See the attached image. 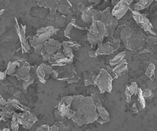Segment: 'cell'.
<instances>
[{
    "label": "cell",
    "instance_id": "cell-1",
    "mask_svg": "<svg viewBox=\"0 0 157 131\" xmlns=\"http://www.w3.org/2000/svg\"><path fill=\"white\" fill-rule=\"evenodd\" d=\"M70 108L75 111L71 120L79 126L94 122L99 118L96 105L94 104L91 96H74Z\"/></svg>",
    "mask_w": 157,
    "mask_h": 131
},
{
    "label": "cell",
    "instance_id": "cell-2",
    "mask_svg": "<svg viewBox=\"0 0 157 131\" xmlns=\"http://www.w3.org/2000/svg\"><path fill=\"white\" fill-rule=\"evenodd\" d=\"M119 37L125 47L131 51H137L143 48L147 38L141 30L129 26L123 28Z\"/></svg>",
    "mask_w": 157,
    "mask_h": 131
},
{
    "label": "cell",
    "instance_id": "cell-3",
    "mask_svg": "<svg viewBox=\"0 0 157 131\" xmlns=\"http://www.w3.org/2000/svg\"><path fill=\"white\" fill-rule=\"evenodd\" d=\"M112 76L109 71L104 69H101L100 73L95 77V84L98 86L100 93L110 92L112 88Z\"/></svg>",
    "mask_w": 157,
    "mask_h": 131
},
{
    "label": "cell",
    "instance_id": "cell-4",
    "mask_svg": "<svg viewBox=\"0 0 157 131\" xmlns=\"http://www.w3.org/2000/svg\"><path fill=\"white\" fill-rule=\"evenodd\" d=\"M132 15H133V17L135 22L137 24H140V26L142 27V29L146 32L152 34V35H155V33L153 31V26L150 23L149 20L148 19L147 17H146L144 14H141L139 11L137 10L132 11Z\"/></svg>",
    "mask_w": 157,
    "mask_h": 131
},
{
    "label": "cell",
    "instance_id": "cell-5",
    "mask_svg": "<svg viewBox=\"0 0 157 131\" xmlns=\"http://www.w3.org/2000/svg\"><path fill=\"white\" fill-rule=\"evenodd\" d=\"M18 120L20 125L29 129L37 122V118L30 111H24V113L18 114Z\"/></svg>",
    "mask_w": 157,
    "mask_h": 131
},
{
    "label": "cell",
    "instance_id": "cell-6",
    "mask_svg": "<svg viewBox=\"0 0 157 131\" xmlns=\"http://www.w3.org/2000/svg\"><path fill=\"white\" fill-rule=\"evenodd\" d=\"M87 33V39L91 44H95V43H101L104 39V36H102L98 27L97 25L96 21H93L91 23V26L89 29Z\"/></svg>",
    "mask_w": 157,
    "mask_h": 131
},
{
    "label": "cell",
    "instance_id": "cell-7",
    "mask_svg": "<svg viewBox=\"0 0 157 131\" xmlns=\"http://www.w3.org/2000/svg\"><path fill=\"white\" fill-rule=\"evenodd\" d=\"M129 6L125 0H120L114 6L111 11L113 17L117 20L121 19L127 13L129 9Z\"/></svg>",
    "mask_w": 157,
    "mask_h": 131
},
{
    "label": "cell",
    "instance_id": "cell-8",
    "mask_svg": "<svg viewBox=\"0 0 157 131\" xmlns=\"http://www.w3.org/2000/svg\"><path fill=\"white\" fill-rule=\"evenodd\" d=\"M58 31V29H57V28H54V29L50 31V32L40 34V35H37L36 36L34 37L32 39H30V44L33 47L39 44H44L45 42H46L48 39H50L51 36L53 35H56Z\"/></svg>",
    "mask_w": 157,
    "mask_h": 131
},
{
    "label": "cell",
    "instance_id": "cell-9",
    "mask_svg": "<svg viewBox=\"0 0 157 131\" xmlns=\"http://www.w3.org/2000/svg\"><path fill=\"white\" fill-rule=\"evenodd\" d=\"M16 29L17 31L18 36L19 37L20 40V47L22 50L23 53H27L30 50V46L29 45L28 42L26 40L25 37V32H26V26L23 25V24H20V26L18 24V22L16 21Z\"/></svg>",
    "mask_w": 157,
    "mask_h": 131
},
{
    "label": "cell",
    "instance_id": "cell-10",
    "mask_svg": "<svg viewBox=\"0 0 157 131\" xmlns=\"http://www.w3.org/2000/svg\"><path fill=\"white\" fill-rule=\"evenodd\" d=\"M74 96H69L64 97L58 105V112L60 117H66L67 111L71 107Z\"/></svg>",
    "mask_w": 157,
    "mask_h": 131
},
{
    "label": "cell",
    "instance_id": "cell-11",
    "mask_svg": "<svg viewBox=\"0 0 157 131\" xmlns=\"http://www.w3.org/2000/svg\"><path fill=\"white\" fill-rule=\"evenodd\" d=\"M30 66L29 63L26 61H23L13 76H16L18 80H27L30 77Z\"/></svg>",
    "mask_w": 157,
    "mask_h": 131
},
{
    "label": "cell",
    "instance_id": "cell-12",
    "mask_svg": "<svg viewBox=\"0 0 157 131\" xmlns=\"http://www.w3.org/2000/svg\"><path fill=\"white\" fill-rule=\"evenodd\" d=\"M62 46V43L58 41H56L54 39H50L44 43L43 51L46 53H48V54H54L57 51H59Z\"/></svg>",
    "mask_w": 157,
    "mask_h": 131
},
{
    "label": "cell",
    "instance_id": "cell-13",
    "mask_svg": "<svg viewBox=\"0 0 157 131\" xmlns=\"http://www.w3.org/2000/svg\"><path fill=\"white\" fill-rule=\"evenodd\" d=\"M37 5L39 7H44L50 9V14L53 16L56 15L58 7L59 6L56 0H38Z\"/></svg>",
    "mask_w": 157,
    "mask_h": 131
},
{
    "label": "cell",
    "instance_id": "cell-14",
    "mask_svg": "<svg viewBox=\"0 0 157 131\" xmlns=\"http://www.w3.org/2000/svg\"><path fill=\"white\" fill-rule=\"evenodd\" d=\"M114 67H115L112 69V73L115 78H117L120 76H121V75L127 72L128 69L127 63L125 59H123L121 63H119Z\"/></svg>",
    "mask_w": 157,
    "mask_h": 131
},
{
    "label": "cell",
    "instance_id": "cell-15",
    "mask_svg": "<svg viewBox=\"0 0 157 131\" xmlns=\"http://www.w3.org/2000/svg\"><path fill=\"white\" fill-rule=\"evenodd\" d=\"M97 55H106V54H110L114 52L112 49V46L111 43L106 42L104 43H99L98 44V48L95 51Z\"/></svg>",
    "mask_w": 157,
    "mask_h": 131
},
{
    "label": "cell",
    "instance_id": "cell-16",
    "mask_svg": "<svg viewBox=\"0 0 157 131\" xmlns=\"http://www.w3.org/2000/svg\"><path fill=\"white\" fill-rule=\"evenodd\" d=\"M45 64L40 65L38 67H37L36 69V75L39 80L43 84L46 82V80L48 78V76L45 73Z\"/></svg>",
    "mask_w": 157,
    "mask_h": 131
},
{
    "label": "cell",
    "instance_id": "cell-17",
    "mask_svg": "<svg viewBox=\"0 0 157 131\" xmlns=\"http://www.w3.org/2000/svg\"><path fill=\"white\" fill-rule=\"evenodd\" d=\"M135 1L136 3L134 5V10L140 11L148 7L154 0H135Z\"/></svg>",
    "mask_w": 157,
    "mask_h": 131
},
{
    "label": "cell",
    "instance_id": "cell-18",
    "mask_svg": "<svg viewBox=\"0 0 157 131\" xmlns=\"http://www.w3.org/2000/svg\"><path fill=\"white\" fill-rule=\"evenodd\" d=\"M94 10V8L92 6H89V7H86L85 11L83 12L81 14V18L82 20L86 23H91L93 22L92 20V11Z\"/></svg>",
    "mask_w": 157,
    "mask_h": 131
},
{
    "label": "cell",
    "instance_id": "cell-19",
    "mask_svg": "<svg viewBox=\"0 0 157 131\" xmlns=\"http://www.w3.org/2000/svg\"><path fill=\"white\" fill-rule=\"evenodd\" d=\"M96 110L98 115H99V118L104 120L107 122L110 121V114L106 109L103 107L102 105L96 106Z\"/></svg>",
    "mask_w": 157,
    "mask_h": 131
},
{
    "label": "cell",
    "instance_id": "cell-20",
    "mask_svg": "<svg viewBox=\"0 0 157 131\" xmlns=\"http://www.w3.org/2000/svg\"><path fill=\"white\" fill-rule=\"evenodd\" d=\"M125 55V52H121L119 53V54H116L115 57L110 61V65H111V66H115V65L119 64V63H121V62L123 60Z\"/></svg>",
    "mask_w": 157,
    "mask_h": 131
},
{
    "label": "cell",
    "instance_id": "cell-21",
    "mask_svg": "<svg viewBox=\"0 0 157 131\" xmlns=\"http://www.w3.org/2000/svg\"><path fill=\"white\" fill-rule=\"evenodd\" d=\"M137 105L139 107L140 110H142V109L145 108L146 107V101L145 98L143 96L142 94V90L141 88H138L137 91Z\"/></svg>",
    "mask_w": 157,
    "mask_h": 131
},
{
    "label": "cell",
    "instance_id": "cell-22",
    "mask_svg": "<svg viewBox=\"0 0 157 131\" xmlns=\"http://www.w3.org/2000/svg\"><path fill=\"white\" fill-rule=\"evenodd\" d=\"M155 65L151 63L149 65L148 67L147 68L146 71V75L147 77H148L150 80L154 81L155 79Z\"/></svg>",
    "mask_w": 157,
    "mask_h": 131
},
{
    "label": "cell",
    "instance_id": "cell-23",
    "mask_svg": "<svg viewBox=\"0 0 157 131\" xmlns=\"http://www.w3.org/2000/svg\"><path fill=\"white\" fill-rule=\"evenodd\" d=\"M18 114L16 113H14L12 115V122H11V127L12 129L13 130L16 131L19 129V122L18 120Z\"/></svg>",
    "mask_w": 157,
    "mask_h": 131
},
{
    "label": "cell",
    "instance_id": "cell-24",
    "mask_svg": "<svg viewBox=\"0 0 157 131\" xmlns=\"http://www.w3.org/2000/svg\"><path fill=\"white\" fill-rule=\"evenodd\" d=\"M95 77L91 75L85 73L84 74V82L85 86H89L91 84H95Z\"/></svg>",
    "mask_w": 157,
    "mask_h": 131
},
{
    "label": "cell",
    "instance_id": "cell-25",
    "mask_svg": "<svg viewBox=\"0 0 157 131\" xmlns=\"http://www.w3.org/2000/svg\"><path fill=\"white\" fill-rule=\"evenodd\" d=\"M58 10L59 11L60 13L64 14H68L70 13V8L69 6L61 4L59 5L58 7Z\"/></svg>",
    "mask_w": 157,
    "mask_h": 131
},
{
    "label": "cell",
    "instance_id": "cell-26",
    "mask_svg": "<svg viewBox=\"0 0 157 131\" xmlns=\"http://www.w3.org/2000/svg\"><path fill=\"white\" fill-rule=\"evenodd\" d=\"M127 88L129 90V92L131 95H133L134 94H137V91H138V86L137 84L135 82H132L131 84V85L129 86V87H127Z\"/></svg>",
    "mask_w": 157,
    "mask_h": 131
},
{
    "label": "cell",
    "instance_id": "cell-27",
    "mask_svg": "<svg viewBox=\"0 0 157 131\" xmlns=\"http://www.w3.org/2000/svg\"><path fill=\"white\" fill-rule=\"evenodd\" d=\"M63 52L65 57L67 58L73 59L74 57L73 53V50L72 48L70 47H64L63 48Z\"/></svg>",
    "mask_w": 157,
    "mask_h": 131
},
{
    "label": "cell",
    "instance_id": "cell-28",
    "mask_svg": "<svg viewBox=\"0 0 157 131\" xmlns=\"http://www.w3.org/2000/svg\"><path fill=\"white\" fill-rule=\"evenodd\" d=\"M34 81H35V77L31 76H30L28 79L24 80L23 82V86L24 89L26 90L27 88V87L34 82Z\"/></svg>",
    "mask_w": 157,
    "mask_h": 131
},
{
    "label": "cell",
    "instance_id": "cell-29",
    "mask_svg": "<svg viewBox=\"0 0 157 131\" xmlns=\"http://www.w3.org/2000/svg\"><path fill=\"white\" fill-rule=\"evenodd\" d=\"M34 51H35V53L38 55H41L42 51H43V48H44V44H39L37 46H34Z\"/></svg>",
    "mask_w": 157,
    "mask_h": 131
},
{
    "label": "cell",
    "instance_id": "cell-30",
    "mask_svg": "<svg viewBox=\"0 0 157 131\" xmlns=\"http://www.w3.org/2000/svg\"><path fill=\"white\" fill-rule=\"evenodd\" d=\"M146 42L150 45H157V38L152 36H149L146 38Z\"/></svg>",
    "mask_w": 157,
    "mask_h": 131
},
{
    "label": "cell",
    "instance_id": "cell-31",
    "mask_svg": "<svg viewBox=\"0 0 157 131\" xmlns=\"http://www.w3.org/2000/svg\"><path fill=\"white\" fill-rule=\"evenodd\" d=\"M79 79H80V77L76 73L75 76H73L72 77H70V78H69V79H68L67 80V82H68V83H69V84L75 83V82H78V81L79 80Z\"/></svg>",
    "mask_w": 157,
    "mask_h": 131
},
{
    "label": "cell",
    "instance_id": "cell-32",
    "mask_svg": "<svg viewBox=\"0 0 157 131\" xmlns=\"http://www.w3.org/2000/svg\"><path fill=\"white\" fill-rule=\"evenodd\" d=\"M142 94L144 96V98H148L150 96H152V91L149 88H146L145 90H142Z\"/></svg>",
    "mask_w": 157,
    "mask_h": 131
},
{
    "label": "cell",
    "instance_id": "cell-33",
    "mask_svg": "<svg viewBox=\"0 0 157 131\" xmlns=\"http://www.w3.org/2000/svg\"><path fill=\"white\" fill-rule=\"evenodd\" d=\"M36 130H40V131H49V130H50V127L49 126V125L45 124V125H42L41 126H39Z\"/></svg>",
    "mask_w": 157,
    "mask_h": 131
},
{
    "label": "cell",
    "instance_id": "cell-34",
    "mask_svg": "<svg viewBox=\"0 0 157 131\" xmlns=\"http://www.w3.org/2000/svg\"><path fill=\"white\" fill-rule=\"evenodd\" d=\"M147 86L148 87V88L150 90L155 89L156 88V85L152 80H150L148 82H147Z\"/></svg>",
    "mask_w": 157,
    "mask_h": 131
},
{
    "label": "cell",
    "instance_id": "cell-35",
    "mask_svg": "<svg viewBox=\"0 0 157 131\" xmlns=\"http://www.w3.org/2000/svg\"><path fill=\"white\" fill-rule=\"evenodd\" d=\"M77 8H78V10L81 12V13H83V12H84V11H85V8H86V6L84 5V4H81V3H80V4H79L78 5H77Z\"/></svg>",
    "mask_w": 157,
    "mask_h": 131
},
{
    "label": "cell",
    "instance_id": "cell-36",
    "mask_svg": "<svg viewBox=\"0 0 157 131\" xmlns=\"http://www.w3.org/2000/svg\"><path fill=\"white\" fill-rule=\"evenodd\" d=\"M139 107H138L137 105V103H134L133 105H132L131 107V110L133 111L135 114H136L138 112V111H139Z\"/></svg>",
    "mask_w": 157,
    "mask_h": 131
},
{
    "label": "cell",
    "instance_id": "cell-37",
    "mask_svg": "<svg viewBox=\"0 0 157 131\" xmlns=\"http://www.w3.org/2000/svg\"><path fill=\"white\" fill-rule=\"evenodd\" d=\"M0 105H1L2 107H4V106L7 105V101H6L1 95H0Z\"/></svg>",
    "mask_w": 157,
    "mask_h": 131
},
{
    "label": "cell",
    "instance_id": "cell-38",
    "mask_svg": "<svg viewBox=\"0 0 157 131\" xmlns=\"http://www.w3.org/2000/svg\"><path fill=\"white\" fill-rule=\"evenodd\" d=\"M6 75H7L6 71H5V72H2V71H0V81L5 79Z\"/></svg>",
    "mask_w": 157,
    "mask_h": 131
},
{
    "label": "cell",
    "instance_id": "cell-39",
    "mask_svg": "<svg viewBox=\"0 0 157 131\" xmlns=\"http://www.w3.org/2000/svg\"><path fill=\"white\" fill-rule=\"evenodd\" d=\"M89 56H90V57H92V58H95L98 55L96 54V52L92 51L89 52Z\"/></svg>",
    "mask_w": 157,
    "mask_h": 131
},
{
    "label": "cell",
    "instance_id": "cell-40",
    "mask_svg": "<svg viewBox=\"0 0 157 131\" xmlns=\"http://www.w3.org/2000/svg\"><path fill=\"white\" fill-rule=\"evenodd\" d=\"M59 130V128H58V126H56V125H53V126H52L50 127V130L56 131V130Z\"/></svg>",
    "mask_w": 157,
    "mask_h": 131
},
{
    "label": "cell",
    "instance_id": "cell-41",
    "mask_svg": "<svg viewBox=\"0 0 157 131\" xmlns=\"http://www.w3.org/2000/svg\"><path fill=\"white\" fill-rule=\"evenodd\" d=\"M100 1L101 0H89V2H90V3H91V4H99Z\"/></svg>",
    "mask_w": 157,
    "mask_h": 131
},
{
    "label": "cell",
    "instance_id": "cell-42",
    "mask_svg": "<svg viewBox=\"0 0 157 131\" xmlns=\"http://www.w3.org/2000/svg\"><path fill=\"white\" fill-rule=\"evenodd\" d=\"M125 1L129 5H130L132 2H133L134 0H125Z\"/></svg>",
    "mask_w": 157,
    "mask_h": 131
},
{
    "label": "cell",
    "instance_id": "cell-43",
    "mask_svg": "<svg viewBox=\"0 0 157 131\" xmlns=\"http://www.w3.org/2000/svg\"><path fill=\"white\" fill-rule=\"evenodd\" d=\"M5 120H6L5 118H4V117H2V115H1V114H0V121H2V120H3V121H6Z\"/></svg>",
    "mask_w": 157,
    "mask_h": 131
},
{
    "label": "cell",
    "instance_id": "cell-44",
    "mask_svg": "<svg viewBox=\"0 0 157 131\" xmlns=\"http://www.w3.org/2000/svg\"><path fill=\"white\" fill-rule=\"evenodd\" d=\"M4 10H0V17L4 14Z\"/></svg>",
    "mask_w": 157,
    "mask_h": 131
},
{
    "label": "cell",
    "instance_id": "cell-45",
    "mask_svg": "<svg viewBox=\"0 0 157 131\" xmlns=\"http://www.w3.org/2000/svg\"><path fill=\"white\" fill-rule=\"evenodd\" d=\"M10 129H4V130H10Z\"/></svg>",
    "mask_w": 157,
    "mask_h": 131
},
{
    "label": "cell",
    "instance_id": "cell-46",
    "mask_svg": "<svg viewBox=\"0 0 157 131\" xmlns=\"http://www.w3.org/2000/svg\"><path fill=\"white\" fill-rule=\"evenodd\" d=\"M104 1H108V0H104Z\"/></svg>",
    "mask_w": 157,
    "mask_h": 131
},
{
    "label": "cell",
    "instance_id": "cell-47",
    "mask_svg": "<svg viewBox=\"0 0 157 131\" xmlns=\"http://www.w3.org/2000/svg\"><path fill=\"white\" fill-rule=\"evenodd\" d=\"M156 2H157V0H156Z\"/></svg>",
    "mask_w": 157,
    "mask_h": 131
}]
</instances>
